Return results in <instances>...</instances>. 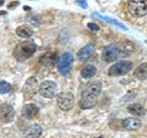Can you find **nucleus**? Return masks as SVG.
Wrapping results in <instances>:
<instances>
[{
    "mask_svg": "<svg viewBox=\"0 0 147 138\" xmlns=\"http://www.w3.org/2000/svg\"><path fill=\"white\" fill-rule=\"evenodd\" d=\"M102 92V83L99 81L88 82L81 90V99L79 105L82 110L92 109L98 104V96Z\"/></svg>",
    "mask_w": 147,
    "mask_h": 138,
    "instance_id": "1",
    "label": "nucleus"
},
{
    "mask_svg": "<svg viewBox=\"0 0 147 138\" xmlns=\"http://www.w3.org/2000/svg\"><path fill=\"white\" fill-rule=\"evenodd\" d=\"M37 50V44L34 43V40H25V42H21L18 43L15 49H13V58L16 59L18 62H22V61H26L27 59H30L32 55L36 53Z\"/></svg>",
    "mask_w": 147,
    "mask_h": 138,
    "instance_id": "2",
    "label": "nucleus"
},
{
    "mask_svg": "<svg viewBox=\"0 0 147 138\" xmlns=\"http://www.w3.org/2000/svg\"><path fill=\"white\" fill-rule=\"evenodd\" d=\"M130 52H126V49H120L118 44H109L102 52V60L104 62H113L118 60L119 58L127 56Z\"/></svg>",
    "mask_w": 147,
    "mask_h": 138,
    "instance_id": "3",
    "label": "nucleus"
},
{
    "mask_svg": "<svg viewBox=\"0 0 147 138\" xmlns=\"http://www.w3.org/2000/svg\"><path fill=\"white\" fill-rule=\"evenodd\" d=\"M132 66H134V64H132L131 61H129V60L118 61L108 68V75L113 76V77L124 76V75H126V73H129L131 71Z\"/></svg>",
    "mask_w": 147,
    "mask_h": 138,
    "instance_id": "4",
    "label": "nucleus"
},
{
    "mask_svg": "<svg viewBox=\"0 0 147 138\" xmlns=\"http://www.w3.org/2000/svg\"><path fill=\"white\" fill-rule=\"evenodd\" d=\"M72 62H74V55L71 53H64L57 61L59 73L61 76H67L71 71Z\"/></svg>",
    "mask_w": 147,
    "mask_h": 138,
    "instance_id": "5",
    "label": "nucleus"
},
{
    "mask_svg": "<svg viewBox=\"0 0 147 138\" xmlns=\"http://www.w3.org/2000/svg\"><path fill=\"white\" fill-rule=\"evenodd\" d=\"M129 13L135 17H142L147 13V0H130L127 4Z\"/></svg>",
    "mask_w": 147,
    "mask_h": 138,
    "instance_id": "6",
    "label": "nucleus"
},
{
    "mask_svg": "<svg viewBox=\"0 0 147 138\" xmlns=\"http://www.w3.org/2000/svg\"><path fill=\"white\" fill-rule=\"evenodd\" d=\"M57 104L64 111H69L74 108L75 104V96L70 92H61L57 95Z\"/></svg>",
    "mask_w": 147,
    "mask_h": 138,
    "instance_id": "7",
    "label": "nucleus"
},
{
    "mask_svg": "<svg viewBox=\"0 0 147 138\" xmlns=\"http://www.w3.org/2000/svg\"><path fill=\"white\" fill-rule=\"evenodd\" d=\"M58 92V84L54 81H43L38 88V93L44 98L52 99Z\"/></svg>",
    "mask_w": 147,
    "mask_h": 138,
    "instance_id": "8",
    "label": "nucleus"
},
{
    "mask_svg": "<svg viewBox=\"0 0 147 138\" xmlns=\"http://www.w3.org/2000/svg\"><path fill=\"white\" fill-rule=\"evenodd\" d=\"M38 88H39V86H38L37 78L36 77H30L28 80L26 81L25 87H24V98L27 99V100L32 99L37 94Z\"/></svg>",
    "mask_w": 147,
    "mask_h": 138,
    "instance_id": "9",
    "label": "nucleus"
},
{
    "mask_svg": "<svg viewBox=\"0 0 147 138\" xmlns=\"http://www.w3.org/2000/svg\"><path fill=\"white\" fill-rule=\"evenodd\" d=\"M15 119V109L12 105L4 103L0 105V121L3 123H10Z\"/></svg>",
    "mask_w": 147,
    "mask_h": 138,
    "instance_id": "10",
    "label": "nucleus"
},
{
    "mask_svg": "<svg viewBox=\"0 0 147 138\" xmlns=\"http://www.w3.org/2000/svg\"><path fill=\"white\" fill-rule=\"evenodd\" d=\"M57 59H58V56H57V53L55 52H48V53H45L44 55H42L40 56V64H42L43 66H45V67H53L55 64H57Z\"/></svg>",
    "mask_w": 147,
    "mask_h": 138,
    "instance_id": "11",
    "label": "nucleus"
},
{
    "mask_svg": "<svg viewBox=\"0 0 147 138\" xmlns=\"http://www.w3.org/2000/svg\"><path fill=\"white\" fill-rule=\"evenodd\" d=\"M94 53V47L93 44H87L82 49L79 50L77 53V60L79 61H86L92 56V54Z\"/></svg>",
    "mask_w": 147,
    "mask_h": 138,
    "instance_id": "12",
    "label": "nucleus"
},
{
    "mask_svg": "<svg viewBox=\"0 0 147 138\" xmlns=\"http://www.w3.org/2000/svg\"><path fill=\"white\" fill-rule=\"evenodd\" d=\"M121 126L127 131H136L141 127V121L136 117H127L125 120H123Z\"/></svg>",
    "mask_w": 147,
    "mask_h": 138,
    "instance_id": "13",
    "label": "nucleus"
},
{
    "mask_svg": "<svg viewBox=\"0 0 147 138\" xmlns=\"http://www.w3.org/2000/svg\"><path fill=\"white\" fill-rule=\"evenodd\" d=\"M38 114H39V109L36 104H26L24 107V109H22V115H24V117L28 119V120L34 119Z\"/></svg>",
    "mask_w": 147,
    "mask_h": 138,
    "instance_id": "14",
    "label": "nucleus"
},
{
    "mask_svg": "<svg viewBox=\"0 0 147 138\" xmlns=\"http://www.w3.org/2000/svg\"><path fill=\"white\" fill-rule=\"evenodd\" d=\"M43 132V128L39 125H31L25 130V138H38Z\"/></svg>",
    "mask_w": 147,
    "mask_h": 138,
    "instance_id": "15",
    "label": "nucleus"
},
{
    "mask_svg": "<svg viewBox=\"0 0 147 138\" xmlns=\"http://www.w3.org/2000/svg\"><path fill=\"white\" fill-rule=\"evenodd\" d=\"M127 111L130 113L132 116H136V117H141V116H145L146 115V109L142 107L141 104H130L127 107Z\"/></svg>",
    "mask_w": 147,
    "mask_h": 138,
    "instance_id": "16",
    "label": "nucleus"
},
{
    "mask_svg": "<svg viewBox=\"0 0 147 138\" xmlns=\"http://www.w3.org/2000/svg\"><path fill=\"white\" fill-rule=\"evenodd\" d=\"M16 34L21 38H30V37L33 36V29H32V27L27 25H22L16 28Z\"/></svg>",
    "mask_w": 147,
    "mask_h": 138,
    "instance_id": "17",
    "label": "nucleus"
},
{
    "mask_svg": "<svg viewBox=\"0 0 147 138\" xmlns=\"http://www.w3.org/2000/svg\"><path fill=\"white\" fill-rule=\"evenodd\" d=\"M97 73V67L94 65H86L85 67H82L81 70V76L84 78H91Z\"/></svg>",
    "mask_w": 147,
    "mask_h": 138,
    "instance_id": "18",
    "label": "nucleus"
},
{
    "mask_svg": "<svg viewBox=\"0 0 147 138\" xmlns=\"http://www.w3.org/2000/svg\"><path fill=\"white\" fill-rule=\"evenodd\" d=\"M135 77L141 81L147 80V62H144L139 65V67L135 70Z\"/></svg>",
    "mask_w": 147,
    "mask_h": 138,
    "instance_id": "19",
    "label": "nucleus"
},
{
    "mask_svg": "<svg viewBox=\"0 0 147 138\" xmlns=\"http://www.w3.org/2000/svg\"><path fill=\"white\" fill-rule=\"evenodd\" d=\"M11 90V84L6 81H0V94H6Z\"/></svg>",
    "mask_w": 147,
    "mask_h": 138,
    "instance_id": "20",
    "label": "nucleus"
},
{
    "mask_svg": "<svg viewBox=\"0 0 147 138\" xmlns=\"http://www.w3.org/2000/svg\"><path fill=\"white\" fill-rule=\"evenodd\" d=\"M94 16H97V17H100V16H98L97 13H96ZM102 20H104L105 22H108V23H112V25H115V26H118V27H120V28H123V29H126V27L124 26V25H121V23H119L118 21H115V20H112V18H108V17H100Z\"/></svg>",
    "mask_w": 147,
    "mask_h": 138,
    "instance_id": "21",
    "label": "nucleus"
},
{
    "mask_svg": "<svg viewBox=\"0 0 147 138\" xmlns=\"http://www.w3.org/2000/svg\"><path fill=\"white\" fill-rule=\"evenodd\" d=\"M87 27H88L91 31H93V32L99 31V26H98V25H96V23H92V22H90V23L87 25Z\"/></svg>",
    "mask_w": 147,
    "mask_h": 138,
    "instance_id": "22",
    "label": "nucleus"
},
{
    "mask_svg": "<svg viewBox=\"0 0 147 138\" xmlns=\"http://www.w3.org/2000/svg\"><path fill=\"white\" fill-rule=\"evenodd\" d=\"M17 5H18V1H11V3H9L7 9L10 10V9H12V7H16Z\"/></svg>",
    "mask_w": 147,
    "mask_h": 138,
    "instance_id": "23",
    "label": "nucleus"
},
{
    "mask_svg": "<svg viewBox=\"0 0 147 138\" xmlns=\"http://www.w3.org/2000/svg\"><path fill=\"white\" fill-rule=\"evenodd\" d=\"M77 3H79V5H81L82 7H87V3L85 1V0H84V1H82V0H79Z\"/></svg>",
    "mask_w": 147,
    "mask_h": 138,
    "instance_id": "24",
    "label": "nucleus"
},
{
    "mask_svg": "<svg viewBox=\"0 0 147 138\" xmlns=\"http://www.w3.org/2000/svg\"><path fill=\"white\" fill-rule=\"evenodd\" d=\"M24 10L25 11H31V7L30 6H24Z\"/></svg>",
    "mask_w": 147,
    "mask_h": 138,
    "instance_id": "25",
    "label": "nucleus"
},
{
    "mask_svg": "<svg viewBox=\"0 0 147 138\" xmlns=\"http://www.w3.org/2000/svg\"><path fill=\"white\" fill-rule=\"evenodd\" d=\"M3 4H4V0H0V6H1Z\"/></svg>",
    "mask_w": 147,
    "mask_h": 138,
    "instance_id": "26",
    "label": "nucleus"
},
{
    "mask_svg": "<svg viewBox=\"0 0 147 138\" xmlns=\"http://www.w3.org/2000/svg\"><path fill=\"white\" fill-rule=\"evenodd\" d=\"M98 138H100V137H98Z\"/></svg>",
    "mask_w": 147,
    "mask_h": 138,
    "instance_id": "27",
    "label": "nucleus"
}]
</instances>
